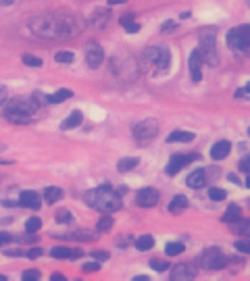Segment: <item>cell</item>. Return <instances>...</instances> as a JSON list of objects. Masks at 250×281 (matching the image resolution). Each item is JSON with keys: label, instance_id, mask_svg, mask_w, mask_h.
<instances>
[{"label": "cell", "instance_id": "obj_23", "mask_svg": "<svg viewBox=\"0 0 250 281\" xmlns=\"http://www.w3.org/2000/svg\"><path fill=\"white\" fill-rule=\"evenodd\" d=\"M188 208V198L186 196H175L171 202H169V210L171 213H182V210Z\"/></svg>", "mask_w": 250, "mask_h": 281}, {"label": "cell", "instance_id": "obj_11", "mask_svg": "<svg viewBox=\"0 0 250 281\" xmlns=\"http://www.w3.org/2000/svg\"><path fill=\"white\" fill-rule=\"evenodd\" d=\"M158 189L155 187H144L140 189V192L136 194V200H138V204L144 206V208H152V206H156L158 204Z\"/></svg>", "mask_w": 250, "mask_h": 281}, {"label": "cell", "instance_id": "obj_20", "mask_svg": "<svg viewBox=\"0 0 250 281\" xmlns=\"http://www.w3.org/2000/svg\"><path fill=\"white\" fill-rule=\"evenodd\" d=\"M223 219V223H238L242 221V208L238 204H229V208L225 210V215L221 217Z\"/></svg>", "mask_w": 250, "mask_h": 281}, {"label": "cell", "instance_id": "obj_49", "mask_svg": "<svg viewBox=\"0 0 250 281\" xmlns=\"http://www.w3.org/2000/svg\"><path fill=\"white\" fill-rule=\"evenodd\" d=\"M127 0H109V4H125Z\"/></svg>", "mask_w": 250, "mask_h": 281}, {"label": "cell", "instance_id": "obj_6", "mask_svg": "<svg viewBox=\"0 0 250 281\" xmlns=\"http://www.w3.org/2000/svg\"><path fill=\"white\" fill-rule=\"evenodd\" d=\"M227 46L232 48V50H235V52H242V54L248 52V48H250V27H248V23L229 30Z\"/></svg>", "mask_w": 250, "mask_h": 281}, {"label": "cell", "instance_id": "obj_46", "mask_svg": "<svg viewBox=\"0 0 250 281\" xmlns=\"http://www.w3.org/2000/svg\"><path fill=\"white\" fill-rule=\"evenodd\" d=\"M52 281H65V275H61V273H52Z\"/></svg>", "mask_w": 250, "mask_h": 281}, {"label": "cell", "instance_id": "obj_3", "mask_svg": "<svg viewBox=\"0 0 250 281\" xmlns=\"http://www.w3.org/2000/svg\"><path fill=\"white\" fill-rule=\"evenodd\" d=\"M38 112V102L33 98H9L4 102V119L11 123H17V125H25V123H31L33 115Z\"/></svg>", "mask_w": 250, "mask_h": 281}, {"label": "cell", "instance_id": "obj_27", "mask_svg": "<svg viewBox=\"0 0 250 281\" xmlns=\"http://www.w3.org/2000/svg\"><path fill=\"white\" fill-rule=\"evenodd\" d=\"M113 223H115V221H113V217H109V215H107V217H102V219L98 221L96 229H98L100 234H107V231H109L110 227H113Z\"/></svg>", "mask_w": 250, "mask_h": 281}, {"label": "cell", "instance_id": "obj_14", "mask_svg": "<svg viewBox=\"0 0 250 281\" xmlns=\"http://www.w3.org/2000/svg\"><path fill=\"white\" fill-rule=\"evenodd\" d=\"M19 206H25V208H40L42 204V200H40V196L36 192H31V189H27V192H21L19 196V202H17Z\"/></svg>", "mask_w": 250, "mask_h": 281}, {"label": "cell", "instance_id": "obj_26", "mask_svg": "<svg viewBox=\"0 0 250 281\" xmlns=\"http://www.w3.org/2000/svg\"><path fill=\"white\" fill-rule=\"evenodd\" d=\"M152 246H155V237H152V235H142V237H138V240H136V248L142 250V252L152 250Z\"/></svg>", "mask_w": 250, "mask_h": 281}, {"label": "cell", "instance_id": "obj_18", "mask_svg": "<svg viewBox=\"0 0 250 281\" xmlns=\"http://www.w3.org/2000/svg\"><path fill=\"white\" fill-rule=\"evenodd\" d=\"M194 140V133L192 131H186V129H175L167 136V142L173 144V142H182V144H188Z\"/></svg>", "mask_w": 250, "mask_h": 281}, {"label": "cell", "instance_id": "obj_42", "mask_svg": "<svg viewBox=\"0 0 250 281\" xmlns=\"http://www.w3.org/2000/svg\"><path fill=\"white\" fill-rule=\"evenodd\" d=\"M235 98H244V100H248V86L238 90V92H235Z\"/></svg>", "mask_w": 250, "mask_h": 281}, {"label": "cell", "instance_id": "obj_41", "mask_svg": "<svg viewBox=\"0 0 250 281\" xmlns=\"http://www.w3.org/2000/svg\"><path fill=\"white\" fill-rule=\"evenodd\" d=\"M173 27H175V21H165V23H163V27H161V30H163V33H167V31H171V30H173Z\"/></svg>", "mask_w": 250, "mask_h": 281}, {"label": "cell", "instance_id": "obj_24", "mask_svg": "<svg viewBox=\"0 0 250 281\" xmlns=\"http://www.w3.org/2000/svg\"><path fill=\"white\" fill-rule=\"evenodd\" d=\"M119 23H121L129 33H138V31H140V23H134V15H123V17L119 19Z\"/></svg>", "mask_w": 250, "mask_h": 281}, {"label": "cell", "instance_id": "obj_38", "mask_svg": "<svg viewBox=\"0 0 250 281\" xmlns=\"http://www.w3.org/2000/svg\"><path fill=\"white\" fill-rule=\"evenodd\" d=\"M6 100H9V88H6V86H0V107H2Z\"/></svg>", "mask_w": 250, "mask_h": 281}, {"label": "cell", "instance_id": "obj_50", "mask_svg": "<svg viewBox=\"0 0 250 281\" xmlns=\"http://www.w3.org/2000/svg\"><path fill=\"white\" fill-rule=\"evenodd\" d=\"M136 281H148V277H146V275H140V277H136Z\"/></svg>", "mask_w": 250, "mask_h": 281}, {"label": "cell", "instance_id": "obj_4", "mask_svg": "<svg viewBox=\"0 0 250 281\" xmlns=\"http://www.w3.org/2000/svg\"><path fill=\"white\" fill-rule=\"evenodd\" d=\"M171 65V52L167 46H148L142 54V67L152 75L165 73Z\"/></svg>", "mask_w": 250, "mask_h": 281}, {"label": "cell", "instance_id": "obj_19", "mask_svg": "<svg viewBox=\"0 0 250 281\" xmlns=\"http://www.w3.org/2000/svg\"><path fill=\"white\" fill-rule=\"evenodd\" d=\"M81 121H83V112L81 110H73L71 115L61 123V129H65V131L67 129H75V127H79V125H81Z\"/></svg>", "mask_w": 250, "mask_h": 281}, {"label": "cell", "instance_id": "obj_37", "mask_svg": "<svg viewBox=\"0 0 250 281\" xmlns=\"http://www.w3.org/2000/svg\"><path fill=\"white\" fill-rule=\"evenodd\" d=\"M83 271H86V273H96V271H100V265H98V261L86 263V265H83Z\"/></svg>", "mask_w": 250, "mask_h": 281}, {"label": "cell", "instance_id": "obj_16", "mask_svg": "<svg viewBox=\"0 0 250 281\" xmlns=\"http://www.w3.org/2000/svg\"><path fill=\"white\" fill-rule=\"evenodd\" d=\"M229 152H232V144H229L227 140H219V142L213 144V148H211V158L213 160H223Z\"/></svg>", "mask_w": 250, "mask_h": 281}, {"label": "cell", "instance_id": "obj_17", "mask_svg": "<svg viewBox=\"0 0 250 281\" xmlns=\"http://www.w3.org/2000/svg\"><path fill=\"white\" fill-rule=\"evenodd\" d=\"M81 254H83L81 250H73V248H67V246H57V248L50 250L52 258H79Z\"/></svg>", "mask_w": 250, "mask_h": 281}, {"label": "cell", "instance_id": "obj_39", "mask_svg": "<svg viewBox=\"0 0 250 281\" xmlns=\"http://www.w3.org/2000/svg\"><path fill=\"white\" fill-rule=\"evenodd\" d=\"M94 261H109V252H100V250H94L92 252Z\"/></svg>", "mask_w": 250, "mask_h": 281}, {"label": "cell", "instance_id": "obj_44", "mask_svg": "<svg viewBox=\"0 0 250 281\" xmlns=\"http://www.w3.org/2000/svg\"><path fill=\"white\" fill-rule=\"evenodd\" d=\"M235 250H240V252H248V242H235Z\"/></svg>", "mask_w": 250, "mask_h": 281}, {"label": "cell", "instance_id": "obj_32", "mask_svg": "<svg viewBox=\"0 0 250 281\" xmlns=\"http://www.w3.org/2000/svg\"><path fill=\"white\" fill-rule=\"evenodd\" d=\"M65 237H71V240H81V242L96 240V235L94 234H88V231H78V234H71V235H65Z\"/></svg>", "mask_w": 250, "mask_h": 281}, {"label": "cell", "instance_id": "obj_8", "mask_svg": "<svg viewBox=\"0 0 250 281\" xmlns=\"http://www.w3.org/2000/svg\"><path fill=\"white\" fill-rule=\"evenodd\" d=\"M156 133H158V121H156V119H152V117L144 119V121L134 125V138L140 144H148Z\"/></svg>", "mask_w": 250, "mask_h": 281}, {"label": "cell", "instance_id": "obj_33", "mask_svg": "<svg viewBox=\"0 0 250 281\" xmlns=\"http://www.w3.org/2000/svg\"><path fill=\"white\" fill-rule=\"evenodd\" d=\"M54 61L69 65V62H73V61H75V56H73V52H57V54H54Z\"/></svg>", "mask_w": 250, "mask_h": 281}, {"label": "cell", "instance_id": "obj_22", "mask_svg": "<svg viewBox=\"0 0 250 281\" xmlns=\"http://www.w3.org/2000/svg\"><path fill=\"white\" fill-rule=\"evenodd\" d=\"M62 196H65V192H62L61 187H46L44 189V200L48 204H54V202L62 200Z\"/></svg>", "mask_w": 250, "mask_h": 281}, {"label": "cell", "instance_id": "obj_25", "mask_svg": "<svg viewBox=\"0 0 250 281\" xmlns=\"http://www.w3.org/2000/svg\"><path fill=\"white\" fill-rule=\"evenodd\" d=\"M138 163H140V160L134 158V156H131V158H121L119 163H117V171H119V173H127L134 167H138Z\"/></svg>", "mask_w": 250, "mask_h": 281}, {"label": "cell", "instance_id": "obj_7", "mask_svg": "<svg viewBox=\"0 0 250 281\" xmlns=\"http://www.w3.org/2000/svg\"><path fill=\"white\" fill-rule=\"evenodd\" d=\"M198 263L204 266V269H213V271H219V269H225L227 265V256L221 252L219 248H206L203 254H200Z\"/></svg>", "mask_w": 250, "mask_h": 281}, {"label": "cell", "instance_id": "obj_12", "mask_svg": "<svg viewBox=\"0 0 250 281\" xmlns=\"http://www.w3.org/2000/svg\"><path fill=\"white\" fill-rule=\"evenodd\" d=\"M169 277H171L173 281H190V279L196 277V269H194L192 265L182 263V265H175V266H173L171 273H169Z\"/></svg>", "mask_w": 250, "mask_h": 281}, {"label": "cell", "instance_id": "obj_36", "mask_svg": "<svg viewBox=\"0 0 250 281\" xmlns=\"http://www.w3.org/2000/svg\"><path fill=\"white\" fill-rule=\"evenodd\" d=\"M21 277H23L25 281H38L42 275H40V271H38V269H30V271H25Z\"/></svg>", "mask_w": 250, "mask_h": 281}, {"label": "cell", "instance_id": "obj_13", "mask_svg": "<svg viewBox=\"0 0 250 281\" xmlns=\"http://www.w3.org/2000/svg\"><path fill=\"white\" fill-rule=\"evenodd\" d=\"M188 65H190L192 81H200V79H203V59H200L198 50H194L190 54V61H188Z\"/></svg>", "mask_w": 250, "mask_h": 281}, {"label": "cell", "instance_id": "obj_1", "mask_svg": "<svg viewBox=\"0 0 250 281\" xmlns=\"http://www.w3.org/2000/svg\"><path fill=\"white\" fill-rule=\"evenodd\" d=\"M31 33H36L38 38H46V40H67L75 36L83 23H78L73 17H62V15H40L33 17L27 23Z\"/></svg>", "mask_w": 250, "mask_h": 281}, {"label": "cell", "instance_id": "obj_31", "mask_svg": "<svg viewBox=\"0 0 250 281\" xmlns=\"http://www.w3.org/2000/svg\"><path fill=\"white\" fill-rule=\"evenodd\" d=\"M42 227V221L38 219V217H31L30 221H27V225H25V229H27V234H36V231Z\"/></svg>", "mask_w": 250, "mask_h": 281}, {"label": "cell", "instance_id": "obj_21", "mask_svg": "<svg viewBox=\"0 0 250 281\" xmlns=\"http://www.w3.org/2000/svg\"><path fill=\"white\" fill-rule=\"evenodd\" d=\"M69 98H73V92H71V90H59V92H54V94H48V96H46V102H50V104H61V102L69 100Z\"/></svg>", "mask_w": 250, "mask_h": 281}, {"label": "cell", "instance_id": "obj_30", "mask_svg": "<svg viewBox=\"0 0 250 281\" xmlns=\"http://www.w3.org/2000/svg\"><path fill=\"white\" fill-rule=\"evenodd\" d=\"M71 213H69L67 208H61V210H57V215H54V221L57 223H71Z\"/></svg>", "mask_w": 250, "mask_h": 281}, {"label": "cell", "instance_id": "obj_35", "mask_svg": "<svg viewBox=\"0 0 250 281\" xmlns=\"http://www.w3.org/2000/svg\"><path fill=\"white\" fill-rule=\"evenodd\" d=\"M150 266H152V269H155V271H158V273H163V271H167V269H169V263H165V261H158V258H152V261H150Z\"/></svg>", "mask_w": 250, "mask_h": 281}, {"label": "cell", "instance_id": "obj_43", "mask_svg": "<svg viewBox=\"0 0 250 281\" xmlns=\"http://www.w3.org/2000/svg\"><path fill=\"white\" fill-rule=\"evenodd\" d=\"M42 252H44V250H42V248H33L31 252H25V254H27V256H30V258H38V256H42Z\"/></svg>", "mask_w": 250, "mask_h": 281}, {"label": "cell", "instance_id": "obj_47", "mask_svg": "<svg viewBox=\"0 0 250 281\" xmlns=\"http://www.w3.org/2000/svg\"><path fill=\"white\" fill-rule=\"evenodd\" d=\"M15 4V0H0V6H11Z\"/></svg>", "mask_w": 250, "mask_h": 281}, {"label": "cell", "instance_id": "obj_34", "mask_svg": "<svg viewBox=\"0 0 250 281\" xmlns=\"http://www.w3.org/2000/svg\"><path fill=\"white\" fill-rule=\"evenodd\" d=\"M23 62H25V65H30V67H33V69H38V67L44 65L42 59H38V56H31V54H23Z\"/></svg>", "mask_w": 250, "mask_h": 281}, {"label": "cell", "instance_id": "obj_29", "mask_svg": "<svg viewBox=\"0 0 250 281\" xmlns=\"http://www.w3.org/2000/svg\"><path fill=\"white\" fill-rule=\"evenodd\" d=\"M208 196H211V200H215V202H221V200L227 198L225 189H219V187H208Z\"/></svg>", "mask_w": 250, "mask_h": 281}, {"label": "cell", "instance_id": "obj_5", "mask_svg": "<svg viewBox=\"0 0 250 281\" xmlns=\"http://www.w3.org/2000/svg\"><path fill=\"white\" fill-rule=\"evenodd\" d=\"M198 54L203 62L206 65L215 67L219 62V56H217V30L215 27H204L200 30V36H198Z\"/></svg>", "mask_w": 250, "mask_h": 281}, {"label": "cell", "instance_id": "obj_45", "mask_svg": "<svg viewBox=\"0 0 250 281\" xmlns=\"http://www.w3.org/2000/svg\"><path fill=\"white\" fill-rule=\"evenodd\" d=\"M9 242H11V235L9 234H0V246L9 244Z\"/></svg>", "mask_w": 250, "mask_h": 281}, {"label": "cell", "instance_id": "obj_9", "mask_svg": "<svg viewBox=\"0 0 250 281\" xmlns=\"http://www.w3.org/2000/svg\"><path fill=\"white\" fill-rule=\"evenodd\" d=\"M86 61H88V67H92V69H98L104 62V50L96 40H92L86 46Z\"/></svg>", "mask_w": 250, "mask_h": 281}, {"label": "cell", "instance_id": "obj_51", "mask_svg": "<svg viewBox=\"0 0 250 281\" xmlns=\"http://www.w3.org/2000/svg\"><path fill=\"white\" fill-rule=\"evenodd\" d=\"M0 150H2V144H0Z\"/></svg>", "mask_w": 250, "mask_h": 281}, {"label": "cell", "instance_id": "obj_28", "mask_svg": "<svg viewBox=\"0 0 250 281\" xmlns=\"http://www.w3.org/2000/svg\"><path fill=\"white\" fill-rule=\"evenodd\" d=\"M165 252H167V254H169V256H177V254H182V252H184V244H182V242H175V244H167Z\"/></svg>", "mask_w": 250, "mask_h": 281}, {"label": "cell", "instance_id": "obj_15", "mask_svg": "<svg viewBox=\"0 0 250 281\" xmlns=\"http://www.w3.org/2000/svg\"><path fill=\"white\" fill-rule=\"evenodd\" d=\"M186 184H188V187H192V189L204 187V184H206V171H204V169H196V171H192L190 175H188Z\"/></svg>", "mask_w": 250, "mask_h": 281}, {"label": "cell", "instance_id": "obj_2", "mask_svg": "<svg viewBox=\"0 0 250 281\" xmlns=\"http://www.w3.org/2000/svg\"><path fill=\"white\" fill-rule=\"evenodd\" d=\"M83 200H86L88 206H92L96 210H100L104 215H110V213H117L121 208V196L115 192L113 187L109 186H100V187H94V189H88L83 194Z\"/></svg>", "mask_w": 250, "mask_h": 281}, {"label": "cell", "instance_id": "obj_40", "mask_svg": "<svg viewBox=\"0 0 250 281\" xmlns=\"http://www.w3.org/2000/svg\"><path fill=\"white\" fill-rule=\"evenodd\" d=\"M238 169H240V171H242V173H248V154H246V156H244V158H242V160H240V165H238Z\"/></svg>", "mask_w": 250, "mask_h": 281}, {"label": "cell", "instance_id": "obj_10", "mask_svg": "<svg viewBox=\"0 0 250 281\" xmlns=\"http://www.w3.org/2000/svg\"><path fill=\"white\" fill-rule=\"evenodd\" d=\"M192 160H198V154H175V156H171L169 165H167V175L179 173L186 165H190Z\"/></svg>", "mask_w": 250, "mask_h": 281}, {"label": "cell", "instance_id": "obj_48", "mask_svg": "<svg viewBox=\"0 0 250 281\" xmlns=\"http://www.w3.org/2000/svg\"><path fill=\"white\" fill-rule=\"evenodd\" d=\"M131 242V237H125V240H119V242H117V244H119V246H127Z\"/></svg>", "mask_w": 250, "mask_h": 281}]
</instances>
